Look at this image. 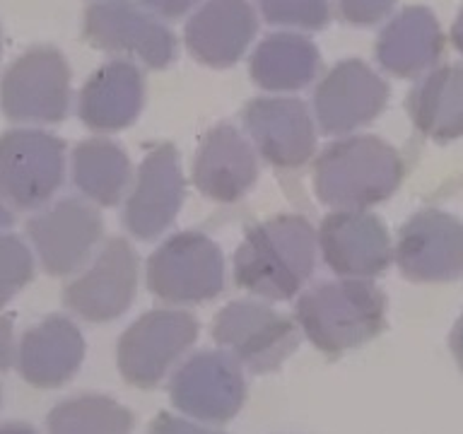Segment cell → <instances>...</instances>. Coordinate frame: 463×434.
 <instances>
[{
    "label": "cell",
    "mask_w": 463,
    "mask_h": 434,
    "mask_svg": "<svg viewBox=\"0 0 463 434\" xmlns=\"http://www.w3.org/2000/svg\"><path fill=\"white\" fill-rule=\"evenodd\" d=\"M137 292V253L123 237L109 239L94 260L68 282L65 307L90 324H107L130 309Z\"/></svg>",
    "instance_id": "obj_13"
},
{
    "label": "cell",
    "mask_w": 463,
    "mask_h": 434,
    "mask_svg": "<svg viewBox=\"0 0 463 434\" xmlns=\"http://www.w3.org/2000/svg\"><path fill=\"white\" fill-rule=\"evenodd\" d=\"M318 251L338 278L372 280L389 270L393 244L386 224L367 210H333L318 227Z\"/></svg>",
    "instance_id": "obj_16"
},
{
    "label": "cell",
    "mask_w": 463,
    "mask_h": 434,
    "mask_svg": "<svg viewBox=\"0 0 463 434\" xmlns=\"http://www.w3.org/2000/svg\"><path fill=\"white\" fill-rule=\"evenodd\" d=\"M259 181V152L232 123H217L203 136L194 159V184L215 203L241 201Z\"/></svg>",
    "instance_id": "obj_18"
},
{
    "label": "cell",
    "mask_w": 463,
    "mask_h": 434,
    "mask_svg": "<svg viewBox=\"0 0 463 434\" xmlns=\"http://www.w3.org/2000/svg\"><path fill=\"white\" fill-rule=\"evenodd\" d=\"M389 104V85L360 58H345L314 90V121L326 136H350L376 121Z\"/></svg>",
    "instance_id": "obj_12"
},
{
    "label": "cell",
    "mask_w": 463,
    "mask_h": 434,
    "mask_svg": "<svg viewBox=\"0 0 463 434\" xmlns=\"http://www.w3.org/2000/svg\"><path fill=\"white\" fill-rule=\"evenodd\" d=\"M314 114L295 97H259L244 108L246 133L268 165L295 172L317 152Z\"/></svg>",
    "instance_id": "obj_17"
},
{
    "label": "cell",
    "mask_w": 463,
    "mask_h": 434,
    "mask_svg": "<svg viewBox=\"0 0 463 434\" xmlns=\"http://www.w3.org/2000/svg\"><path fill=\"white\" fill-rule=\"evenodd\" d=\"M150 434H224L220 429H213L205 422L198 420H186L172 412H159L157 418L152 420Z\"/></svg>",
    "instance_id": "obj_30"
},
{
    "label": "cell",
    "mask_w": 463,
    "mask_h": 434,
    "mask_svg": "<svg viewBox=\"0 0 463 434\" xmlns=\"http://www.w3.org/2000/svg\"><path fill=\"white\" fill-rule=\"evenodd\" d=\"M295 321L317 350L343 354L386 328V297L372 280L317 282L297 299Z\"/></svg>",
    "instance_id": "obj_3"
},
{
    "label": "cell",
    "mask_w": 463,
    "mask_h": 434,
    "mask_svg": "<svg viewBox=\"0 0 463 434\" xmlns=\"http://www.w3.org/2000/svg\"><path fill=\"white\" fill-rule=\"evenodd\" d=\"M321 53L309 36L278 32L260 39L249 61L253 85L266 92H299L317 80Z\"/></svg>",
    "instance_id": "obj_24"
},
{
    "label": "cell",
    "mask_w": 463,
    "mask_h": 434,
    "mask_svg": "<svg viewBox=\"0 0 463 434\" xmlns=\"http://www.w3.org/2000/svg\"><path fill=\"white\" fill-rule=\"evenodd\" d=\"M449 347H451V354H454L456 364L463 369V314L458 316V321L451 328V335H449Z\"/></svg>",
    "instance_id": "obj_33"
},
{
    "label": "cell",
    "mask_w": 463,
    "mask_h": 434,
    "mask_svg": "<svg viewBox=\"0 0 463 434\" xmlns=\"http://www.w3.org/2000/svg\"><path fill=\"white\" fill-rule=\"evenodd\" d=\"M27 234L49 275H72L87 266L104 234L99 210L80 198H63L27 222Z\"/></svg>",
    "instance_id": "obj_15"
},
{
    "label": "cell",
    "mask_w": 463,
    "mask_h": 434,
    "mask_svg": "<svg viewBox=\"0 0 463 434\" xmlns=\"http://www.w3.org/2000/svg\"><path fill=\"white\" fill-rule=\"evenodd\" d=\"M393 260L411 282L458 280L463 275V222L447 210H420L398 231Z\"/></svg>",
    "instance_id": "obj_11"
},
{
    "label": "cell",
    "mask_w": 463,
    "mask_h": 434,
    "mask_svg": "<svg viewBox=\"0 0 463 434\" xmlns=\"http://www.w3.org/2000/svg\"><path fill=\"white\" fill-rule=\"evenodd\" d=\"M447 36L437 14L425 5L403 7L376 39V63L393 78H422L441 63Z\"/></svg>",
    "instance_id": "obj_20"
},
{
    "label": "cell",
    "mask_w": 463,
    "mask_h": 434,
    "mask_svg": "<svg viewBox=\"0 0 463 434\" xmlns=\"http://www.w3.org/2000/svg\"><path fill=\"white\" fill-rule=\"evenodd\" d=\"M145 107L143 71L128 58L101 65L80 90V121L94 133H118L137 121Z\"/></svg>",
    "instance_id": "obj_21"
},
{
    "label": "cell",
    "mask_w": 463,
    "mask_h": 434,
    "mask_svg": "<svg viewBox=\"0 0 463 434\" xmlns=\"http://www.w3.org/2000/svg\"><path fill=\"white\" fill-rule=\"evenodd\" d=\"M49 434H130L136 418L114 398L85 393L49 412Z\"/></svg>",
    "instance_id": "obj_26"
},
{
    "label": "cell",
    "mask_w": 463,
    "mask_h": 434,
    "mask_svg": "<svg viewBox=\"0 0 463 434\" xmlns=\"http://www.w3.org/2000/svg\"><path fill=\"white\" fill-rule=\"evenodd\" d=\"M408 114L420 136L434 143L463 137V63H439L408 94Z\"/></svg>",
    "instance_id": "obj_23"
},
{
    "label": "cell",
    "mask_w": 463,
    "mask_h": 434,
    "mask_svg": "<svg viewBox=\"0 0 463 434\" xmlns=\"http://www.w3.org/2000/svg\"><path fill=\"white\" fill-rule=\"evenodd\" d=\"M13 222H14L13 210H10V205L0 198V230H7Z\"/></svg>",
    "instance_id": "obj_36"
},
{
    "label": "cell",
    "mask_w": 463,
    "mask_h": 434,
    "mask_svg": "<svg viewBox=\"0 0 463 434\" xmlns=\"http://www.w3.org/2000/svg\"><path fill=\"white\" fill-rule=\"evenodd\" d=\"M259 32V17L249 0H205L186 22V51L208 68L239 63Z\"/></svg>",
    "instance_id": "obj_19"
},
{
    "label": "cell",
    "mask_w": 463,
    "mask_h": 434,
    "mask_svg": "<svg viewBox=\"0 0 463 434\" xmlns=\"http://www.w3.org/2000/svg\"><path fill=\"white\" fill-rule=\"evenodd\" d=\"M299 326L268 304L237 299L213 318V340L251 374H270L299 347Z\"/></svg>",
    "instance_id": "obj_5"
},
{
    "label": "cell",
    "mask_w": 463,
    "mask_h": 434,
    "mask_svg": "<svg viewBox=\"0 0 463 434\" xmlns=\"http://www.w3.org/2000/svg\"><path fill=\"white\" fill-rule=\"evenodd\" d=\"M201 324L191 311L155 309L121 333L116 347L118 372L130 386L155 389L194 347Z\"/></svg>",
    "instance_id": "obj_6"
},
{
    "label": "cell",
    "mask_w": 463,
    "mask_h": 434,
    "mask_svg": "<svg viewBox=\"0 0 463 434\" xmlns=\"http://www.w3.org/2000/svg\"><path fill=\"white\" fill-rule=\"evenodd\" d=\"M34 275V256L14 234H0V309Z\"/></svg>",
    "instance_id": "obj_28"
},
{
    "label": "cell",
    "mask_w": 463,
    "mask_h": 434,
    "mask_svg": "<svg viewBox=\"0 0 463 434\" xmlns=\"http://www.w3.org/2000/svg\"><path fill=\"white\" fill-rule=\"evenodd\" d=\"M85 360V338L68 316H49L32 326L17 345L22 379L39 389H56L78 374Z\"/></svg>",
    "instance_id": "obj_22"
},
{
    "label": "cell",
    "mask_w": 463,
    "mask_h": 434,
    "mask_svg": "<svg viewBox=\"0 0 463 434\" xmlns=\"http://www.w3.org/2000/svg\"><path fill=\"white\" fill-rule=\"evenodd\" d=\"M398 0H338L340 20L353 27H372L391 17Z\"/></svg>",
    "instance_id": "obj_29"
},
{
    "label": "cell",
    "mask_w": 463,
    "mask_h": 434,
    "mask_svg": "<svg viewBox=\"0 0 463 434\" xmlns=\"http://www.w3.org/2000/svg\"><path fill=\"white\" fill-rule=\"evenodd\" d=\"M0 108L17 123H58L71 108V65L51 46L22 53L3 75Z\"/></svg>",
    "instance_id": "obj_10"
},
{
    "label": "cell",
    "mask_w": 463,
    "mask_h": 434,
    "mask_svg": "<svg viewBox=\"0 0 463 434\" xmlns=\"http://www.w3.org/2000/svg\"><path fill=\"white\" fill-rule=\"evenodd\" d=\"M14 357H17V347H14L13 321L0 314V372H5Z\"/></svg>",
    "instance_id": "obj_32"
},
{
    "label": "cell",
    "mask_w": 463,
    "mask_h": 434,
    "mask_svg": "<svg viewBox=\"0 0 463 434\" xmlns=\"http://www.w3.org/2000/svg\"><path fill=\"white\" fill-rule=\"evenodd\" d=\"M449 42L454 43V49L463 56V5H461V10H458V14H456L454 24H451V32H449Z\"/></svg>",
    "instance_id": "obj_34"
},
{
    "label": "cell",
    "mask_w": 463,
    "mask_h": 434,
    "mask_svg": "<svg viewBox=\"0 0 463 434\" xmlns=\"http://www.w3.org/2000/svg\"><path fill=\"white\" fill-rule=\"evenodd\" d=\"M184 198L186 181L181 172L179 152L172 143L155 145L137 166L123 208V227L143 241L157 239L174 224Z\"/></svg>",
    "instance_id": "obj_14"
},
{
    "label": "cell",
    "mask_w": 463,
    "mask_h": 434,
    "mask_svg": "<svg viewBox=\"0 0 463 434\" xmlns=\"http://www.w3.org/2000/svg\"><path fill=\"white\" fill-rule=\"evenodd\" d=\"M145 282L172 307L210 302L224 289L222 249L203 231H176L150 253Z\"/></svg>",
    "instance_id": "obj_4"
},
{
    "label": "cell",
    "mask_w": 463,
    "mask_h": 434,
    "mask_svg": "<svg viewBox=\"0 0 463 434\" xmlns=\"http://www.w3.org/2000/svg\"><path fill=\"white\" fill-rule=\"evenodd\" d=\"M318 231L304 215H278L246 231L234 251V282L268 302L295 299L317 270Z\"/></svg>",
    "instance_id": "obj_1"
},
{
    "label": "cell",
    "mask_w": 463,
    "mask_h": 434,
    "mask_svg": "<svg viewBox=\"0 0 463 434\" xmlns=\"http://www.w3.org/2000/svg\"><path fill=\"white\" fill-rule=\"evenodd\" d=\"M405 176L403 157L376 136H345L314 162V193L333 210H367L389 201Z\"/></svg>",
    "instance_id": "obj_2"
},
{
    "label": "cell",
    "mask_w": 463,
    "mask_h": 434,
    "mask_svg": "<svg viewBox=\"0 0 463 434\" xmlns=\"http://www.w3.org/2000/svg\"><path fill=\"white\" fill-rule=\"evenodd\" d=\"M174 408L205 425H224L246 403L244 367L224 350L191 354L169 379Z\"/></svg>",
    "instance_id": "obj_9"
},
{
    "label": "cell",
    "mask_w": 463,
    "mask_h": 434,
    "mask_svg": "<svg viewBox=\"0 0 463 434\" xmlns=\"http://www.w3.org/2000/svg\"><path fill=\"white\" fill-rule=\"evenodd\" d=\"M72 184L87 201L101 208L121 203L133 179L130 159L121 145L109 137H90L72 150Z\"/></svg>",
    "instance_id": "obj_25"
},
{
    "label": "cell",
    "mask_w": 463,
    "mask_h": 434,
    "mask_svg": "<svg viewBox=\"0 0 463 434\" xmlns=\"http://www.w3.org/2000/svg\"><path fill=\"white\" fill-rule=\"evenodd\" d=\"M65 179V143L46 130L0 136V198L17 210H39Z\"/></svg>",
    "instance_id": "obj_8"
},
{
    "label": "cell",
    "mask_w": 463,
    "mask_h": 434,
    "mask_svg": "<svg viewBox=\"0 0 463 434\" xmlns=\"http://www.w3.org/2000/svg\"><path fill=\"white\" fill-rule=\"evenodd\" d=\"M0 434H36L29 425H22V422H7V425H0Z\"/></svg>",
    "instance_id": "obj_35"
},
{
    "label": "cell",
    "mask_w": 463,
    "mask_h": 434,
    "mask_svg": "<svg viewBox=\"0 0 463 434\" xmlns=\"http://www.w3.org/2000/svg\"><path fill=\"white\" fill-rule=\"evenodd\" d=\"M260 17L268 24L317 32L331 20V0H259Z\"/></svg>",
    "instance_id": "obj_27"
},
{
    "label": "cell",
    "mask_w": 463,
    "mask_h": 434,
    "mask_svg": "<svg viewBox=\"0 0 463 434\" xmlns=\"http://www.w3.org/2000/svg\"><path fill=\"white\" fill-rule=\"evenodd\" d=\"M0 51H3V43H0Z\"/></svg>",
    "instance_id": "obj_37"
},
{
    "label": "cell",
    "mask_w": 463,
    "mask_h": 434,
    "mask_svg": "<svg viewBox=\"0 0 463 434\" xmlns=\"http://www.w3.org/2000/svg\"><path fill=\"white\" fill-rule=\"evenodd\" d=\"M82 34L94 49L136 58L150 71H165L176 58V39L165 20L133 0H97L85 10Z\"/></svg>",
    "instance_id": "obj_7"
},
{
    "label": "cell",
    "mask_w": 463,
    "mask_h": 434,
    "mask_svg": "<svg viewBox=\"0 0 463 434\" xmlns=\"http://www.w3.org/2000/svg\"><path fill=\"white\" fill-rule=\"evenodd\" d=\"M140 5L147 7L162 20H179L198 3V0H137Z\"/></svg>",
    "instance_id": "obj_31"
}]
</instances>
